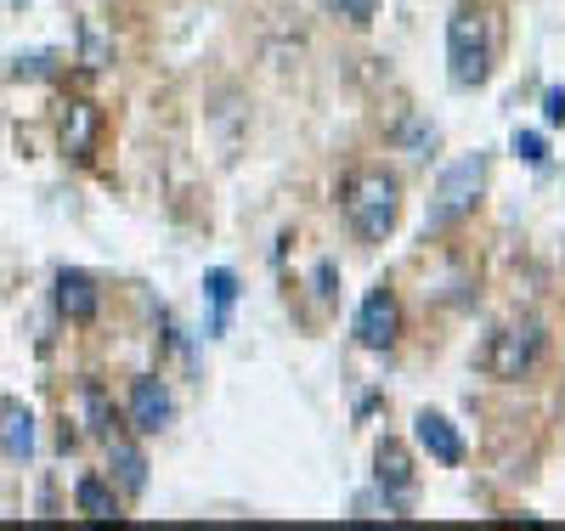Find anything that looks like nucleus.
<instances>
[{
  "instance_id": "1",
  "label": "nucleus",
  "mask_w": 565,
  "mask_h": 531,
  "mask_svg": "<svg viewBox=\"0 0 565 531\" xmlns=\"http://www.w3.org/2000/svg\"><path fill=\"white\" fill-rule=\"evenodd\" d=\"M503 52V18L487 0H458V12L447 18V79L458 91H481L498 68Z\"/></svg>"
},
{
  "instance_id": "2",
  "label": "nucleus",
  "mask_w": 565,
  "mask_h": 531,
  "mask_svg": "<svg viewBox=\"0 0 565 531\" xmlns=\"http://www.w3.org/2000/svg\"><path fill=\"white\" fill-rule=\"evenodd\" d=\"M340 204H345V221H351V232L362 237V244H385V237L396 232V221H402V181L391 170L367 164L345 181Z\"/></svg>"
},
{
  "instance_id": "3",
  "label": "nucleus",
  "mask_w": 565,
  "mask_h": 531,
  "mask_svg": "<svg viewBox=\"0 0 565 531\" xmlns=\"http://www.w3.org/2000/svg\"><path fill=\"white\" fill-rule=\"evenodd\" d=\"M543 357H548V328H543L537 317H521V322H503L492 340H487L481 373L514 384V379H532V373L543 368Z\"/></svg>"
},
{
  "instance_id": "4",
  "label": "nucleus",
  "mask_w": 565,
  "mask_h": 531,
  "mask_svg": "<svg viewBox=\"0 0 565 531\" xmlns=\"http://www.w3.org/2000/svg\"><path fill=\"white\" fill-rule=\"evenodd\" d=\"M481 187H487V153H463L447 176H441V187H436V204H430V232H447V226H458L463 215H476V204H481Z\"/></svg>"
},
{
  "instance_id": "5",
  "label": "nucleus",
  "mask_w": 565,
  "mask_h": 531,
  "mask_svg": "<svg viewBox=\"0 0 565 531\" xmlns=\"http://www.w3.org/2000/svg\"><path fill=\"white\" fill-rule=\"evenodd\" d=\"M351 333L362 351H396L402 340V300L391 295V288H367L356 317H351Z\"/></svg>"
},
{
  "instance_id": "6",
  "label": "nucleus",
  "mask_w": 565,
  "mask_h": 531,
  "mask_svg": "<svg viewBox=\"0 0 565 531\" xmlns=\"http://www.w3.org/2000/svg\"><path fill=\"white\" fill-rule=\"evenodd\" d=\"M175 418V396H170V384L153 379V373H141L130 384V429L136 436H164Z\"/></svg>"
},
{
  "instance_id": "7",
  "label": "nucleus",
  "mask_w": 565,
  "mask_h": 531,
  "mask_svg": "<svg viewBox=\"0 0 565 531\" xmlns=\"http://www.w3.org/2000/svg\"><path fill=\"white\" fill-rule=\"evenodd\" d=\"M57 141H63V159L90 164V159H97V141H103V108H97V103H85V96H74V103L63 108V130H57Z\"/></svg>"
},
{
  "instance_id": "8",
  "label": "nucleus",
  "mask_w": 565,
  "mask_h": 531,
  "mask_svg": "<svg viewBox=\"0 0 565 531\" xmlns=\"http://www.w3.org/2000/svg\"><path fill=\"white\" fill-rule=\"evenodd\" d=\"M373 464H380V492H385V509H407L413 503V458L402 442H380L373 447Z\"/></svg>"
},
{
  "instance_id": "9",
  "label": "nucleus",
  "mask_w": 565,
  "mask_h": 531,
  "mask_svg": "<svg viewBox=\"0 0 565 531\" xmlns=\"http://www.w3.org/2000/svg\"><path fill=\"white\" fill-rule=\"evenodd\" d=\"M57 311L68 317V322H90V317H97L103 311V288H97V277H90V272H79V266H63L57 272Z\"/></svg>"
},
{
  "instance_id": "10",
  "label": "nucleus",
  "mask_w": 565,
  "mask_h": 531,
  "mask_svg": "<svg viewBox=\"0 0 565 531\" xmlns=\"http://www.w3.org/2000/svg\"><path fill=\"white\" fill-rule=\"evenodd\" d=\"M413 436H418V447H424V453H430L436 464H447V469H452V464H463V453H469V447H463V436H458V424H452L447 413H430V407H424V413L413 418Z\"/></svg>"
},
{
  "instance_id": "11",
  "label": "nucleus",
  "mask_w": 565,
  "mask_h": 531,
  "mask_svg": "<svg viewBox=\"0 0 565 531\" xmlns=\"http://www.w3.org/2000/svg\"><path fill=\"white\" fill-rule=\"evenodd\" d=\"M108 469H114V480H119L125 498L148 492V453H141L130 436H108Z\"/></svg>"
},
{
  "instance_id": "12",
  "label": "nucleus",
  "mask_w": 565,
  "mask_h": 531,
  "mask_svg": "<svg viewBox=\"0 0 565 531\" xmlns=\"http://www.w3.org/2000/svg\"><path fill=\"white\" fill-rule=\"evenodd\" d=\"M74 509H79L85 520H97V525L125 520V514H119V498H114V480H103V475H79V480H74Z\"/></svg>"
},
{
  "instance_id": "13",
  "label": "nucleus",
  "mask_w": 565,
  "mask_h": 531,
  "mask_svg": "<svg viewBox=\"0 0 565 531\" xmlns=\"http://www.w3.org/2000/svg\"><path fill=\"white\" fill-rule=\"evenodd\" d=\"M0 453L7 458H34V413L23 402H0Z\"/></svg>"
},
{
  "instance_id": "14",
  "label": "nucleus",
  "mask_w": 565,
  "mask_h": 531,
  "mask_svg": "<svg viewBox=\"0 0 565 531\" xmlns=\"http://www.w3.org/2000/svg\"><path fill=\"white\" fill-rule=\"evenodd\" d=\"M74 402H79V418H85V429L90 436H114V402H108V391L97 379H79V391H74Z\"/></svg>"
},
{
  "instance_id": "15",
  "label": "nucleus",
  "mask_w": 565,
  "mask_h": 531,
  "mask_svg": "<svg viewBox=\"0 0 565 531\" xmlns=\"http://www.w3.org/2000/svg\"><path fill=\"white\" fill-rule=\"evenodd\" d=\"M204 295H210V306H215L210 333H226V311H232V300H238V277H232L226 266H215V272L204 277Z\"/></svg>"
},
{
  "instance_id": "16",
  "label": "nucleus",
  "mask_w": 565,
  "mask_h": 531,
  "mask_svg": "<svg viewBox=\"0 0 565 531\" xmlns=\"http://www.w3.org/2000/svg\"><path fill=\"white\" fill-rule=\"evenodd\" d=\"M509 153L526 159V164H548V141H543L537 130H514V136H509Z\"/></svg>"
},
{
  "instance_id": "17",
  "label": "nucleus",
  "mask_w": 565,
  "mask_h": 531,
  "mask_svg": "<svg viewBox=\"0 0 565 531\" xmlns=\"http://www.w3.org/2000/svg\"><path fill=\"white\" fill-rule=\"evenodd\" d=\"M328 7H334L345 23H356V29H362V23H373V12H380V0H328Z\"/></svg>"
},
{
  "instance_id": "18",
  "label": "nucleus",
  "mask_w": 565,
  "mask_h": 531,
  "mask_svg": "<svg viewBox=\"0 0 565 531\" xmlns=\"http://www.w3.org/2000/svg\"><path fill=\"white\" fill-rule=\"evenodd\" d=\"M543 119H548L554 130L565 125V91H559V85H548V91H543Z\"/></svg>"
}]
</instances>
